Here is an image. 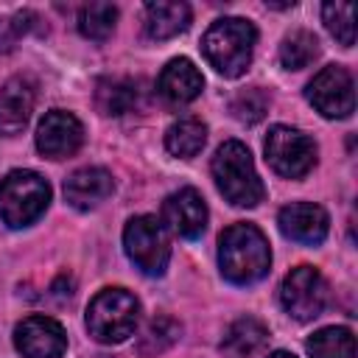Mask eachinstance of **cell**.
<instances>
[{
	"label": "cell",
	"instance_id": "25",
	"mask_svg": "<svg viewBox=\"0 0 358 358\" xmlns=\"http://www.w3.org/2000/svg\"><path fill=\"white\" fill-rule=\"evenodd\" d=\"M322 17H324V28L344 48L355 45V6L352 3H324Z\"/></svg>",
	"mask_w": 358,
	"mask_h": 358
},
{
	"label": "cell",
	"instance_id": "12",
	"mask_svg": "<svg viewBox=\"0 0 358 358\" xmlns=\"http://www.w3.org/2000/svg\"><path fill=\"white\" fill-rule=\"evenodd\" d=\"M162 221L179 238H199L207 227V204L199 190L182 187L162 201Z\"/></svg>",
	"mask_w": 358,
	"mask_h": 358
},
{
	"label": "cell",
	"instance_id": "20",
	"mask_svg": "<svg viewBox=\"0 0 358 358\" xmlns=\"http://www.w3.org/2000/svg\"><path fill=\"white\" fill-rule=\"evenodd\" d=\"M95 103L103 115H126L137 103V84L131 78H101L95 84Z\"/></svg>",
	"mask_w": 358,
	"mask_h": 358
},
{
	"label": "cell",
	"instance_id": "19",
	"mask_svg": "<svg viewBox=\"0 0 358 358\" xmlns=\"http://www.w3.org/2000/svg\"><path fill=\"white\" fill-rule=\"evenodd\" d=\"M207 143V126L187 115V117H179L176 123H171V129L165 131V148L173 154V157H182V159H190L196 157Z\"/></svg>",
	"mask_w": 358,
	"mask_h": 358
},
{
	"label": "cell",
	"instance_id": "1",
	"mask_svg": "<svg viewBox=\"0 0 358 358\" xmlns=\"http://www.w3.org/2000/svg\"><path fill=\"white\" fill-rule=\"evenodd\" d=\"M218 266L221 274L235 285H252L268 274L271 249L266 235L255 224H232L218 238Z\"/></svg>",
	"mask_w": 358,
	"mask_h": 358
},
{
	"label": "cell",
	"instance_id": "9",
	"mask_svg": "<svg viewBox=\"0 0 358 358\" xmlns=\"http://www.w3.org/2000/svg\"><path fill=\"white\" fill-rule=\"evenodd\" d=\"M305 95L316 106V112H322L324 117H350L355 109V84L350 70L341 64L322 67L308 81Z\"/></svg>",
	"mask_w": 358,
	"mask_h": 358
},
{
	"label": "cell",
	"instance_id": "8",
	"mask_svg": "<svg viewBox=\"0 0 358 358\" xmlns=\"http://www.w3.org/2000/svg\"><path fill=\"white\" fill-rule=\"evenodd\" d=\"M330 299L327 282L313 266H296L285 274L280 285V302L296 322H310L322 316L324 305Z\"/></svg>",
	"mask_w": 358,
	"mask_h": 358
},
{
	"label": "cell",
	"instance_id": "18",
	"mask_svg": "<svg viewBox=\"0 0 358 358\" xmlns=\"http://www.w3.org/2000/svg\"><path fill=\"white\" fill-rule=\"evenodd\" d=\"M266 338H268L266 324L252 316H243L227 327V333L221 338V352L227 358H249L266 344Z\"/></svg>",
	"mask_w": 358,
	"mask_h": 358
},
{
	"label": "cell",
	"instance_id": "22",
	"mask_svg": "<svg viewBox=\"0 0 358 358\" xmlns=\"http://www.w3.org/2000/svg\"><path fill=\"white\" fill-rule=\"evenodd\" d=\"M179 333H182V324L171 316H157L145 324L140 341H137V352L143 358H154L159 352H165L168 347H173L179 341Z\"/></svg>",
	"mask_w": 358,
	"mask_h": 358
},
{
	"label": "cell",
	"instance_id": "27",
	"mask_svg": "<svg viewBox=\"0 0 358 358\" xmlns=\"http://www.w3.org/2000/svg\"><path fill=\"white\" fill-rule=\"evenodd\" d=\"M31 20H34L31 11H20L8 20H0V50H11L20 42V36L31 28Z\"/></svg>",
	"mask_w": 358,
	"mask_h": 358
},
{
	"label": "cell",
	"instance_id": "10",
	"mask_svg": "<svg viewBox=\"0 0 358 358\" xmlns=\"http://www.w3.org/2000/svg\"><path fill=\"white\" fill-rule=\"evenodd\" d=\"M14 347L22 358H62L67 333L50 316H28L14 327Z\"/></svg>",
	"mask_w": 358,
	"mask_h": 358
},
{
	"label": "cell",
	"instance_id": "21",
	"mask_svg": "<svg viewBox=\"0 0 358 358\" xmlns=\"http://www.w3.org/2000/svg\"><path fill=\"white\" fill-rule=\"evenodd\" d=\"M305 350L310 358H355V336L350 327H322L305 341Z\"/></svg>",
	"mask_w": 358,
	"mask_h": 358
},
{
	"label": "cell",
	"instance_id": "5",
	"mask_svg": "<svg viewBox=\"0 0 358 358\" xmlns=\"http://www.w3.org/2000/svg\"><path fill=\"white\" fill-rule=\"evenodd\" d=\"M50 204V185L34 171H11L0 182V218L11 229L34 224Z\"/></svg>",
	"mask_w": 358,
	"mask_h": 358
},
{
	"label": "cell",
	"instance_id": "3",
	"mask_svg": "<svg viewBox=\"0 0 358 358\" xmlns=\"http://www.w3.org/2000/svg\"><path fill=\"white\" fill-rule=\"evenodd\" d=\"M213 179L218 185V190L224 193V199L235 207H255L263 201L266 190L263 182L255 171L252 154L243 143L238 140H227L215 157H213Z\"/></svg>",
	"mask_w": 358,
	"mask_h": 358
},
{
	"label": "cell",
	"instance_id": "6",
	"mask_svg": "<svg viewBox=\"0 0 358 358\" xmlns=\"http://www.w3.org/2000/svg\"><path fill=\"white\" fill-rule=\"evenodd\" d=\"M123 246L129 260L148 277H159L171 260V243L165 227L154 215H134L123 229Z\"/></svg>",
	"mask_w": 358,
	"mask_h": 358
},
{
	"label": "cell",
	"instance_id": "24",
	"mask_svg": "<svg viewBox=\"0 0 358 358\" xmlns=\"http://www.w3.org/2000/svg\"><path fill=\"white\" fill-rule=\"evenodd\" d=\"M115 22H117V8L112 3H90L78 11L81 36L95 39V42H103L115 31Z\"/></svg>",
	"mask_w": 358,
	"mask_h": 358
},
{
	"label": "cell",
	"instance_id": "28",
	"mask_svg": "<svg viewBox=\"0 0 358 358\" xmlns=\"http://www.w3.org/2000/svg\"><path fill=\"white\" fill-rule=\"evenodd\" d=\"M268 358H296L294 352H288V350H277V352H271Z\"/></svg>",
	"mask_w": 358,
	"mask_h": 358
},
{
	"label": "cell",
	"instance_id": "15",
	"mask_svg": "<svg viewBox=\"0 0 358 358\" xmlns=\"http://www.w3.org/2000/svg\"><path fill=\"white\" fill-rule=\"evenodd\" d=\"M115 182L106 168H78L64 179V199L76 210H92L112 196Z\"/></svg>",
	"mask_w": 358,
	"mask_h": 358
},
{
	"label": "cell",
	"instance_id": "26",
	"mask_svg": "<svg viewBox=\"0 0 358 358\" xmlns=\"http://www.w3.org/2000/svg\"><path fill=\"white\" fill-rule=\"evenodd\" d=\"M229 109H232V115H235L241 123L252 126V123L263 120V115L268 112V95H266L260 87H249V90H243V92L235 95V101H232Z\"/></svg>",
	"mask_w": 358,
	"mask_h": 358
},
{
	"label": "cell",
	"instance_id": "23",
	"mask_svg": "<svg viewBox=\"0 0 358 358\" xmlns=\"http://www.w3.org/2000/svg\"><path fill=\"white\" fill-rule=\"evenodd\" d=\"M319 56V39L310 31H294L280 45V64L285 70H302Z\"/></svg>",
	"mask_w": 358,
	"mask_h": 358
},
{
	"label": "cell",
	"instance_id": "16",
	"mask_svg": "<svg viewBox=\"0 0 358 358\" xmlns=\"http://www.w3.org/2000/svg\"><path fill=\"white\" fill-rule=\"evenodd\" d=\"M201 87H204V78L199 73V67L190 62V59H171L162 73H159V81H157V90L159 95L179 106V103H190L193 98L201 95Z\"/></svg>",
	"mask_w": 358,
	"mask_h": 358
},
{
	"label": "cell",
	"instance_id": "17",
	"mask_svg": "<svg viewBox=\"0 0 358 358\" xmlns=\"http://www.w3.org/2000/svg\"><path fill=\"white\" fill-rule=\"evenodd\" d=\"M190 25V6L187 3H148L145 6V34L151 39H171Z\"/></svg>",
	"mask_w": 358,
	"mask_h": 358
},
{
	"label": "cell",
	"instance_id": "2",
	"mask_svg": "<svg viewBox=\"0 0 358 358\" xmlns=\"http://www.w3.org/2000/svg\"><path fill=\"white\" fill-rule=\"evenodd\" d=\"M255 42H257V31L249 20L224 17L204 31L201 53L210 62V67H215V73H221L224 78H238L241 73H246L252 62Z\"/></svg>",
	"mask_w": 358,
	"mask_h": 358
},
{
	"label": "cell",
	"instance_id": "13",
	"mask_svg": "<svg viewBox=\"0 0 358 358\" xmlns=\"http://www.w3.org/2000/svg\"><path fill=\"white\" fill-rule=\"evenodd\" d=\"M277 224H280V232L296 243H322L327 238V229H330V218L327 213L313 204V201H291L280 210L277 215Z\"/></svg>",
	"mask_w": 358,
	"mask_h": 358
},
{
	"label": "cell",
	"instance_id": "14",
	"mask_svg": "<svg viewBox=\"0 0 358 358\" xmlns=\"http://www.w3.org/2000/svg\"><path fill=\"white\" fill-rule=\"evenodd\" d=\"M36 90L28 78L17 76L0 87V134H20L31 120Z\"/></svg>",
	"mask_w": 358,
	"mask_h": 358
},
{
	"label": "cell",
	"instance_id": "4",
	"mask_svg": "<svg viewBox=\"0 0 358 358\" xmlns=\"http://www.w3.org/2000/svg\"><path fill=\"white\" fill-rule=\"evenodd\" d=\"M140 322V302L126 288H103L87 308V330L101 344H120Z\"/></svg>",
	"mask_w": 358,
	"mask_h": 358
},
{
	"label": "cell",
	"instance_id": "7",
	"mask_svg": "<svg viewBox=\"0 0 358 358\" xmlns=\"http://www.w3.org/2000/svg\"><path fill=\"white\" fill-rule=\"evenodd\" d=\"M263 151H266V162L285 179L305 176L316 162L313 140L305 131L291 126H271L263 143Z\"/></svg>",
	"mask_w": 358,
	"mask_h": 358
},
{
	"label": "cell",
	"instance_id": "11",
	"mask_svg": "<svg viewBox=\"0 0 358 358\" xmlns=\"http://www.w3.org/2000/svg\"><path fill=\"white\" fill-rule=\"evenodd\" d=\"M84 143V126L73 112L53 109L39 120L36 129V148L50 159L73 157Z\"/></svg>",
	"mask_w": 358,
	"mask_h": 358
}]
</instances>
